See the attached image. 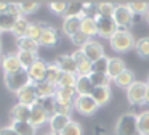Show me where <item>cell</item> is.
Wrapping results in <instances>:
<instances>
[{
  "label": "cell",
  "instance_id": "19",
  "mask_svg": "<svg viewBox=\"0 0 149 135\" xmlns=\"http://www.w3.org/2000/svg\"><path fill=\"white\" fill-rule=\"evenodd\" d=\"M93 89L95 87L88 76H77V80H75V85H74V90L77 95H91Z\"/></svg>",
  "mask_w": 149,
  "mask_h": 135
},
{
  "label": "cell",
  "instance_id": "16",
  "mask_svg": "<svg viewBox=\"0 0 149 135\" xmlns=\"http://www.w3.org/2000/svg\"><path fill=\"white\" fill-rule=\"evenodd\" d=\"M77 96L74 87H56L55 100L56 103H64V105H74V100Z\"/></svg>",
  "mask_w": 149,
  "mask_h": 135
},
{
  "label": "cell",
  "instance_id": "14",
  "mask_svg": "<svg viewBox=\"0 0 149 135\" xmlns=\"http://www.w3.org/2000/svg\"><path fill=\"white\" fill-rule=\"evenodd\" d=\"M72 119L69 117V116H63V114H58V112H55V114L50 116L48 119V125H50V130L53 132V134L59 135L63 130L66 129V125L71 122Z\"/></svg>",
  "mask_w": 149,
  "mask_h": 135
},
{
  "label": "cell",
  "instance_id": "36",
  "mask_svg": "<svg viewBox=\"0 0 149 135\" xmlns=\"http://www.w3.org/2000/svg\"><path fill=\"white\" fill-rule=\"evenodd\" d=\"M18 19L19 18H15V16L8 15V13H0V29H2V32L3 31H11Z\"/></svg>",
  "mask_w": 149,
  "mask_h": 135
},
{
  "label": "cell",
  "instance_id": "15",
  "mask_svg": "<svg viewBox=\"0 0 149 135\" xmlns=\"http://www.w3.org/2000/svg\"><path fill=\"white\" fill-rule=\"evenodd\" d=\"M50 116L47 114V111L42 108V106H39L36 103L34 106H31V117H29V122L34 125V127H40V125H43L45 122H48Z\"/></svg>",
  "mask_w": 149,
  "mask_h": 135
},
{
  "label": "cell",
  "instance_id": "41",
  "mask_svg": "<svg viewBox=\"0 0 149 135\" xmlns=\"http://www.w3.org/2000/svg\"><path fill=\"white\" fill-rule=\"evenodd\" d=\"M59 135H84V130H82V125L79 124V122L71 121Z\"/></svg>",
  "mask_w": 149,
  "mask_h": 135
},
{
  "label": "cell",
  "instance_id": "18",
  "mask_svg": "<svg viewBox=\"0 0 149 135\" xmlns=\"http://www.w3.org/2000/svg\"><path fill=\"white\" fill-rule=\"evenodd\" d=\"M10 116H11V122H13V121H16V122H27V121H29V117H31V106L16 103V105L11 108Z\"/></svg>",
  "mask_w": 149,
  "mask_h": 135
},
{
  "label": "cell",
  "instance_id": "1",
  "mask_svg": "<svg viewBox=\"0 0 149 135\" xmlns=\"http://www.w3.org/2000/svg\"><path fill=\"white\" fill-rule=\"evenodd\" d=\"M135 44H136V40H135L132 32L122 31V29H119V31L112 35V39L109 40L111 48H112L114 51H117V53H125V51L132 50V48H135Z\"/></svg>",
  "mask_w": 149,
  "mask_h": 135
},
{
  "label": "cell",
  "instance_id": "27",
  "mask_svg": "<svg viewBox=\"0 0 149 135\" xmlns=\"http://www.w3.org/2000/svg\"><path fill=\"white\" fill-rule=\"evenodd\" d=\"M80 31L84 32L85 35L88 37H95L98 35V27H96V19L95 18H82V26H80Z\"/></svg>",
  "mask_w": 149,
  "mask_h": 135
},
{
  "label": "cell",
  "instance_id": "33",
  "mask_svg": "<svg viewBox=\"0 0 149 135\" xmlns=\"http://www.w3.org/2000/svg\"><path fill=\"white\" fill-rule=\"evenodd\" d=\"M138 134L149 135V109L138 114Z\"/></svg>",
  "mask_w": 149,
  "mask_h": 135
},
{
  "label": "cell",
  "instance_id": "34",
  "mask_svg": "<svg viewBox=\"0 0 149 135\" xmlns=\"http://www.w3.org/2000/svg\"><path fill=\"white\" fill-rule=\"evenodd\" d=\"M114 10H116V5L111 2H100L96 3V11L98 16H104V18H112Z\"/></svg>",
  "mask_w": 149,
  "mask_h": 135
},
{
  "label": "cell",
  "instance_id": "5",
  "mask_svg": "<svg viewBox=\"0 0 149 135\" xmlns=\"http://www.w3.org/2000/svg\"><path fill=\"white\" fill-rule=\"evenodd\" d=\"M100 106L96 105L91 95H77L74 100V109L77 112H80L82 116H91L96 112V109Z\"/></svg>",
  "mask_w": 149,
  "mask_h": 135
},
{
  "label": "cell",
  "instance_id": "47",
  "mask_svg": "<svg viewBox=\"0 0 149 135\" xmlns=\"http://www.w3.org/2000/svg\"><path fill=\"white\" fill-rule=\"evenodd\" d=\"M7 13L11 16H15V18H23V11H21V6L18 2H8Z\"/></svg>",
  "mask_w": 149,
  "mask_h": 135
},
{
  "label": "cell",
  "instance_id": "32",
  "mask_svg": "<svg viewBox=\"0 0 149 135\" xmlns=\"http://www.w3.org/2000/svg\"><path fill=\"white\" fill-rule=\"evenodd\" d=\"M16 55H18V58H19V61H21L23 69H26V71L39 60V58H37V53H31V51H18Z\"/></svg>",
  "mask_w": 149,
  "mask_h": 135
},
{
  "label": "cell",
  "instance_id": "21",
  "mask_svg": "<svg viewBox=\"0 0 149 135\" xmlns=\"http://www.w3.org/2000/svg\"><path fill=\"white\" fill-rule=\"evenodd\" d=\"M127 68H125V63H123L122 58L119 56H114V58H109V66H107V76L111 79H116L120 72H123Z\"/></svg>",
  "mask_w": 149,
  "mask_h": 135
},
{
  "label": "cell",
  "instance_id": "31",
  "mask_svg": "<svg viewBox=\"0 0 149 135\" xmlns=\"http://www.w3.org/2000/svg\"><path fill=\"white\" fill-rule=\"evenodd\" d=\"M31 22L27 21L26 18H19L16 21V24L13 26V29H11V32H13L15 35H16V39H21V37H26L27 35V29H29Z\"/></svg>",
  "mask_w": 149,
  "mask_h": 135
},
{
  "label": "cell",
  "instance_id": "25",
  "mask_svg": "<svg viewBox=\"0 0 149 135\" xmlns=\"http://www.w3.org/2000/svg\"><path fill=\"white\" fill-rule=\"evenodd\" d=\"M63 71L59 69V66L56 63H48L47 64V72H45V80L48 84H53V85H56L59 80V77H61Z\"/></svg>",
  "mask_w": 149,
  "mask_h": 135
},
{
  "label": "cell",
  "instance_id": "50",
  "mask_svg": "<svg viewBox=\"0 0 149 135\" xmlns=\"http://www.w3.org/2000/svg\"><path fill=\"white\" fill-rule=\"evenodd\" d=\"M143 19V16L141 15H133V19H132V22L133 24H136V22H139Z\"/></svg>",
  "mask_w": 149,
  "mask_h": 135
},
{
  "label": "cell",
  "instance_id": "46",
  "mask_svg": "<svg viewBox=\"0 0 149 135\" xmlns=\"http://www.w3.org/2000/svg\"><path fill=\"white\" fill-rule=\"evenodd\" d=\"M19 6H21L23 15H31V13H34L37 8H39L40 3L39 2H21Z\"/></svg>",
  "mask_w": 149,
  "mask_h": 135
},
{
  "label": "cell",
  "instance_id": "37",
  "mask_svg": "<svg viewBox=\"0 0 149 135\" xmlns=\"http://www.w3.org/2000/svg\"><path fill=\"white\" fill-rule=\"evenodd\" d=\"M135 50L141 58H149V37H141L136 40Z\"/></svg>",
  "mask_w": 149,
  "mask_h": 135
},
{
  "label": "cell",
  "instance_id": "53",
  "mask_svg": "<svg viewBox=\"0 0 149 135\" xmlns=\"http://www.w3.org/2000/svg\"><path fill=\"white\" fill-rule=\"evenodd\" d=\"M43 135H56V134H53V132H48V134H43Z\"/></svg>",
  "mask_w": 149,
  "mask_h": 135
},
{
  "label": "cell",
  "instance_id": "24",
  "mask_svg": "<svg viewBox=\"0 0 149 135\" xmlns=\"http://www.w3.org/2000/svg\"><path fill=\"white\" fill-rule=\"evenodd\" d=\"M16 47H18V51H31V53H37L40 44L29 37H21V39H16Z\"/></svg>",
  "mask_w": 149,
  "mask_h": 135
},
{
  "label": "cell",
  "instance_id": "38",
  "mask_svg": "<svg viewBox=\"0 0 149 135\" xmlns=\"http://www.w3.org/2000/svg\"><path fill=\"white\" fill-rule=\"evenodd\" d=\"M42 31H43L42 21H40V22H31L29 29H27V35H26V37H29V39H32V40L39 42L40 37H42Z\"/></svg>",
  "mask_w": 149,
  "mask_h": 135
},
{
  "label": "cell",
  "instance_id": "3",
  "mask_svg": "<svg viewBox=\"0 0 149 135\" xmlns=\"http://www.w3.org/2000/svg\"><path fill=\"white\" fill-rule=\"evenodd\" d=\"M3 80H5V85H7L8 90L11 92H19L23 87H26L27 84H31L29 80V74H27L26 69H21L18 72L13 74H3Z\"/></svg>",
  "mask_w": 149,
  "mask_h": 135
},
{
  "label": "cell",
  "instance_id": "54",
  "mask_svg": "<svg viewBox=\"0 0 149 135\" xmlns=\"http://www.w3.org/2000/svg\"><path fill=\"white\" fill-rule=\"evenodd\" d=\"M0 55H2V45H0Z\"/></svg>",
  "mask_w": 149,
  "mask_h": 135
},
{
  "label": "cell",
  "instance_id": "6",
  "mask_svg": "<svg viewBox=\"0 0 149 135\" xmlns=\"http://www.w3.org/2000/svg\"><path fill=\"white\" fill-rule=\"evenodd\" d=\"M146 89L148 82H135L127 89V100L130 105H143L146 98Z\"/></svg>",
  "mask_w": 149,
  "mask_h": 135
},
{
  "label": "cell",
  "instance_id": "49",
  "mask_svg": "<svg viewBox=\"0 0 149 135\" xmlns=\"http://www.w3.org/2000/svg\"><path fill=\"white\" fill-rule=\"evenodd\" d=\"M0 135H18V134L10 127V125H7V127H2V129H0Z\"/></svg>",
  "mask_w": 149,
  "mask_h": 135
},
{
  "label": "cell",
  "instance_id": "2",
  "mask_svg": "<svg viewBox=\"0 0 149 135\" xmlns=\"http://www.w3.org/2000/svg\"><path fill=\"white\" fill-rule=\"evenodd\" d=\"M117 135H139L138 134V114L125 112L116 122Z\"/></svg>",
  "mask_w": 149,
  "mask_h": 135
},
{
  "label": "cell",
  "instance_id": "22",
  "mask_svg": "<svg viewBox=\"0 0 149 135\" xmlns=\"http://www.w3.org/2000/svg\"><path fill=\"white\" fill-rule=\"evenodd\" d=\"M91 98L96 101L98 106L107 105L111 100V89L109 87H95L93 93H91Z\"/></svg>",
  "mask_w": 149,
  "mask_h": 135
},
{
  "label": "cell",
  "instance_id": "13",
  "mask_svg": "<svg viewBox=\"0 0 149 135\" xmlns=\"http://www.w3.org/2000/svg\"><path fill=\"white\" fill-rule=\"evenodd\" d=\"M80 50L84 51V55L91 61V63H95V61H98L100 58L104 56V48H103V45L98 44V42H95V40H90L87 45H85V47H82Z\"/></svg>",
  "mask_w": 149,
  "mask_h": 135
},
{
  "label": "cell",
  "instance_id": "23",
  "mask_svg": "<svg viewBox=\"0 0 149 135\" xmlns=\"http://www.w3.org/2000/svg\"><path fill=\"white\" fill-rule=\"evenodd\" d=\"M136 80H135V74H133V71H130V69H125L123 72H120L119 76L114 79V84H116L119 89H128L132 84H135Z\"/></svg>",
  "mask_w": 149,
  "mask_h": 135
},
{
  "label": "cell",
  "instance_id": "44",
  "mask_svg": "<svg viewBox=\"0 0 149 135\" xmlns=\"http://www.w3.org/2000/svg\"><path fill=\"white\" fill-rule=\"evenodd\" d=\"M90 40H91V39L88 37V35H85L82 31H80V32H77V34H74V35L71 37V42H72V44L77 45V47H80V48H82V47H85V45H87Z\"/></svg>",
  "mask_w": 149,
  "mask_h": 135
},
{
  "label": "cell",
  "instance_id": "55",
  "mask_svg": "<svg viewBox=\"0 0 149 135\" xmlns=\"http://www.w3.org/2000/svg\"><path fill=\"white\" fill-rule=\"evenodd\" d=\"M148 85H149V79H148Z\"/></svg>",
  "mask_w": 149,
  "mask_h": 135
},
{
  "label": "cell",
  "instance_id": "10",
  "mask_svg": "<svg viewBox=\"0 0 149 135\" xmlns=\"http://www.w3.org/2000/svg\"><path fill=\"white\" fill-rule=\"evenodd\" d=\"M72 55H74L75 61H77V76H90L93 72V63L85 56L84 51L79 48Z\"/></svg>",
  "mask_w": 149,
  "mask_h": 135
},
{
  "label": "cell",
  "instance_id": "11",
  "mask_svg": "<svg viewBox=\"0 0 149 135\" xmlns=\"http://www.w3.org/2000/svg\"><path fill=\"white\" fill-rule=\"evenodd\" d=\"M42 24H43V31H42V37H40L39 44L45 45V47H55L58 44V37H59L58 29L47 24V22H42Z\"/></svg>",
  "mask_w": 149,
  "mask_h": 135
},
{
  "label": "cell",
  "instance_id": "28",
  "mask_svg": "<svg viewBox=\"0 0 149 135\" xmlns=\"http://www.w3.org/2000/svg\"><path fill=\"white\" fill-rule=\"evenodd\" d=\"M37 105L42 106V108L47 111L48 116H52V114L56 112V100H55V96H39Z\"/></svg>",
  "mask_w": 149,
  "mask_h": 135
},
{
  "label": "cell",
  "instance_id": "12",
  "mask_svg": "<svg viewBox=\"0 0 149 135\" xmlns=\"http://www.w3.org/2000/svg\"><path fill=\"white\" fill-rule=\"evenodd\" d=\"M2 69H3V74H13V72H18V71L23 69L18 55L16 53L3 55L2 56Z\"/></svg>",
  "mask_w": 149,
  "mask_h": 135
},
{
  "label": "cell",
  "instance_id": "9",
  "mask_svg": "<svg viewBox=\"0 0 149 135\" xmlns=\"http://www.w3.org/2000/svg\"><path fill=\"white\" fill-rule=\"evenodd\" d=\"M47 64L48 63H45L43 60H37L36 63L32 64V66L27 69V74H29V80H31V84H39V82H42V80H45V72H47Z\"/></svg>",
  "mask_w": 149,
  "mask_h": 135
},
{
  "label": "cell",
  "instance_id": "35",
  "mask_svg": "<svg viewBox=\"0 0 149 135\" xmlns=\"http://www.w3.org/2000/svg\"><path fill=\"white\" fill-rule=\"evenodd\" d=\"M88 77H90L93 87H109L111 80H112L107 74H98V72H91Z\"/></svg>",
  "mask_w": 149,
  "mask_h": 135
},
{
  "label": "cell",
  "instance_id": "26",
  "mask_svg": "<svg viewBox=\"0 0 149 135\" xmlns=\"http://www.w3.org/2000/svg\"><path fill=\"white\" fill-rule=\"evenodd\" d=\"M10 127L13 129L18 135H36V127H34L29 121H27V122H16V121H13L10 124Z\"/></svg>",
  "mask_w": 149,
  "mask_h": 135
},
{
  "label": "cell",
  "instance_id": "8",
  "mask_svg": "<svg viewBox=\"0 0 149 135\" xmlns=\"http://www.w3.org/2000/svg\"><path fill=\"white\" fill-rule=\"evenodd\" d=\"M16 96H18V103L26 105V106H34L37 103V100H39V95H37L34 84H27L26 87H23L19 92H16Z\"/></svg>",
  "mask_w": 149,
  "mask_h": 135
},
{
  "label": "cell",
  "instance_id": "39",
  "mask_svg": "<svg viewBox=\"0 0 149 135\" xmlns=\"http://www.w3.org/2000/svg\"><path fill=\"white\" fill-rule=\"evenodd\" d=\"M128 5V8H130V11L133 13V15H144L146 16V13L149 11V3L148 2H130V3H127Z\"/></svg>",
  "mask_w": 149,
  "mask_h": 135
},
{
  "label": "cell",
  "instance_id": "51",
  "mask_svg": "<svg viewBox=\"0 0 149 135\" xmlns=\"http://www.w3.org/2000/svg\"><path fill=\"white\" fill-rule=\"evenodd\" d=\"M144 103H146V105H149V85H148V89H146V98H144Z\"/></svg>",
  "mask_w": 149,
  "mask_h": 135
},
{
  "label": "cell",
  "instance_id": "48",
  "mask_svg": "<svg viewBox=\"0 0 149 135\" xmlns=\"http://www.w3.org/2000/svg\"><path fill=\"white\" fill-rule=\"evenodd\" d=\"M74 109V105H64V103H56V112L63 116H69L71 117V112Z\"/></svg>",
  "mask_w": 149,
  "mask_h": 135
},
{
  "label": "cell",
  "instance_id": "52",
  "mask_svg": "<svg viewBox=\"0 0 149 135\" xmlns=\"http://www.w3.org/2000/svg\"><path fill=\"white\" fill-rule=\"evenodd\" d=\"M146 21H148V24H149V11L146 13Z\"/></svg>",
  "mask_w": 149,
  "mask_h": 135
},
{
  "label": "cell",
  "instance_id": "29",
  "mask_svg": "<svg viewBox=\"0 0 149 135\" xmlns=\"http://www.w3.org/2000/svg\"><path fill=\"white\" fill-rule=\"evenodd\" d=\"M84 15V3L82 2H68L64 18H82Z\"/></svg>",
  "mask_w": 149,
  "mask_h": 135
},
{
  "label": "cell",
  "instance_id": "42",
  "mask_svg": "<svg viewBox=\"0 0 149 135\" xmlns=\"http://www.w3.org/2000/svg\"><path fill=\"white\" fill-rule=\"evenodd\" d=\"M107 66H109V56L104 55L103 58H100L98 61H95V63H93V72L107 74Z\"/></svg>",
  "mask_w": 149,
  "mask_h": 135
},
{
  "label": "cell",
  "instance_id": "7",
  "mask_svg": "<svg viewBox=\"0 0 149 135\" xmlns=\"http://www.w3.org/2000/svg\"><path fill=\"white\" fill-rule=\"evenodd\" d=\"M96 19V27H98V35L103 39H112V35L119 31L117 24L114 22L112 18H104V16H95Z\"/></svg>",
  "mask_w": 149,
  "mask_h": 135
},
{
  "label": "cell",
  "instance_id": "17",
  "mask_svg": "<svg viewBox=\"0 0 149 135\" xmlns=\"http://www.w3.org/2000/svg\"><path fill=\"white\" fill-rule=\"evenodd\" d=\"M55 63L59 66V69H61L63 72L77 74V61H75L74 55H59Z\"/></svg>",
  "mask_w": 149,
  "mask_h": 135
},
{
  "label": "cell",
  "instance_id": "4",
  "mask_svg": "<svg viewBox=\"0 0 149 135\" xmlns=\"http://www.w3.org/2000/svg\"><path fill=\"white\" fill-rule=\"evenodd\" d=\"M114 22L117 24V27L122 29V31H128L130 27L133 26L132 19H133V13L130 11L128 5H116V10H114V15H112Z\"/></svg>",
  "mask_w": 149,
  "mask_h": 135
},
{
  "label": "cell",
  "instance_id": "40",
  "mask_svg": "<svg viewBox=\"0 0 149 135\" xmlns=\"http://www.w3.org/2000/svg\"><path fill=\"white\" fill-rule=\"evenodd\" d=\"M75 80H77V74H72V72H63L61 77H59L56 87H74L75 85Z\"/></svg>",
  "mask_w": 149,
  "mask_h": 135
},
{
  "label": "cell",
  "instance_id": "30",
  "mask_svg": "<svg viewBox=\"0 0 149 135\" xmlns=\"http://www.w3.org/2000/svg\"><path fill=\"white\" fill-rule=\"evenodd\" d=\"M36 90H37V95L39 96H55L56 85L48 84L47 80H42V82L36 84Z\"/></svg>",
  "mask_w": 149,
  "mask_h": 135
},
{
  "label": "cell",
  "instance_id": "56",
  "mask_svg": "<svg viewBox=\"0 0 149 135\" xmlns=\"http://www.w3.org/2000/svg\"><path fill=\"white\" fill-rule=\"evenodd\" d=\"M0 34H2V29H0Z\"/></svg>",
  "mask_w": 149,
  "mask_h": 135
},
{
  "label": "cell",
  "instance_id": "45",
  "mask_svg": "<svg viewBox=\"0 0 149 135\" xmlns=\"http://www.w3.org/2000/svg\"><path fill=\"white\" fill-rule=\"evenodd\" d=\"M96 15H98V11H96V3H93V2H85V3H84V15H82V18H95Z\"/></svg>",
  "mask_w": 149,
  "mask_h": 135
},
{
  "label": "cell",
  "instance_id": "43",
  "mask_svg": "<svg viewBox=\"0 0 149 135\" xmlns=\"http://www.w3.org/2000/svg\"><path fill=\"white\" fill-rule=\"evenodd\" d=\"M48 8L52 10L55 15H66V10H68V2H50Z\"/></svg>",
  "mask_w": 149,
  "mask_h": 135
},
{
  "label": "cell",
  "instance_id": "20",
  "mask_svg": "<svg viewBox=\"0 0 149 135\" xmlns=\"http://www.w3.org/2000/svg\"><path fill=\"white\" fill-rule=\"evenodd\" d=\"M80 26H82V18H64L63 19V32L69 39L74 34L80 32Z\"/></svg>",
  "mask_w": 149,
  "mask_h": 135
}]
</instances>
